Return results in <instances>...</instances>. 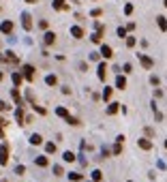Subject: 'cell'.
I'll return each mask as SVG.
<instances>
[{
	"mask_svg": "<svg viewBox=\"0 0 167 182\" xmlns=\"http://www.w3.org/2000/svg\"><path fill=\"white\" fill-rule=\"evenodd\" d=\"M9 163V146L2 144L0 146V165H7Z\"/></svg>",
	"mask_w": 167,
	"mask_h": 182,
	"instance_id": "6da1fadb",
	"label": "cell"
},
{
	"mask_svg": "<svg viewBox=\"0 0 167 182\" xmlns=\"http://www.w3.org/2000/svg\"><path fill=\"white\" fill-rule=\"evenodd\" d=\"M0 32H2V34H11L13 32V22H2V24H0Z\"/></svg>",
	"mask_w": 167,
	"mask_h": 182,
	"instance_id": "7a4b0ae2",
	"label": "cell"
},
{
	"mask_svg": "<svg viewBox=\"0 0 167 182\" xmlns=\"http://www.w3.org/2000/svg\"><path fill=\"white\" fill-rule=\"evenodd\" d=\"M137 56H139V62H142V65H144L146 69H152V65H154V62H152V58L144 56V54H137Z\"/></svg>",
	"mask_w": 167,
	"mask_h": 182,
	"instance_id": "3957f363",
	"label": "cell"
},
{
	"mask_svg": "<svg viewBox=\"0 0 167 182\" xmlns=\"http://www.w3.org/2000/svg\"><path fill=\"white\" fill-rule=\"evenodd\" d=\"M22 24H24L26 30H30V28H32V17L28 15V13H22Z\"/></svg>",
	"mask_w": 167,
	"mask_h": 182,
	"instance_id": "277c9868",
	"label": "cell"
},
{
	"mask_svg": "<svg viewBox=\"0 0 167 182\" xmlns=\"http://www.w3.org/2000/svg\"><path fill=\"white\" fill-rule=\"evenodd\" d=\"M24 77H26L28 81L34 77V67H32V65H26V67H24Z\"/></svg>",
	"mask_w": 167,
	"mask_h": 182,
	"instance_id": "5b68a950",
	"label": "cell"
},
{
	"mask_svg": "<svg viewBox=\"0 0 167 182\" xmlns=\"http://www.w3.org/2000/svg\"><path fill=\"white\" fill-rule=\"evenodd\" d=\"M101 56H103V58H111V56H114V51H111L109 45H103V47H101Z\"/></svg>",
	"mask_w": 167,
	"mask_h": 182,
	"instance_id": "8992f818",
	"label": "cell"
},
{
	"mask_svg": "<svg viewBox=\"0 0 167 182\" xmlns=\"http://www.w3.org/2000/svg\"><path fill=\"white\" fill-rule=\"evenodd\" d=\"M107 65H105V62H101V65H99V79L101 81H105V75H107Z\"/></svg>",
	"mask_w": 167,
	"mask_h": 182,
	"instance_id": "52a82bcc",
	"label": "cell"
},
{
	"mask_svg": "<svg viewBox=\"0 0 167 182\" xmlns=\"http://www.w3.org/2000/svg\"><path fill=\"white\" fill-rule=\"evenodd\" d=\"M137 146H139V148H142V150H150V148H152V144L148 141L146 137H142V139H139V141H137Z\"/></svg>",
	"mask_w": 167,
	"mask_h": 182,
	"instance_id": "ba28073f",
	"label": "cell"
},
{
	"mask_svg": "<svg viewBox=\"0 0 167 182\" xmlns=\"http://www.w3.org/2000/svg\"><path fill=\"white\" fill-rule=\"evenodd\" d=\"M43 41H45V45H52V43L56 41V34H54V32H45V36H43Z\"/></svg>",
	"mask_w": 167,
	"mask_h": 182,
	"instance_id": "9c48e42d",
	"label": "cell"
},
{
	"mask_svg": "<svg viewBox=\"0 0 167 182\" xmlns=\"http://www.w3.org/2000/svg\"><path fill=\"white\" fill-rule=\"evenodd\" d=\"M116 86H118L120 90H124V88H126V77H122V75H118V77H116Z\"/></svg>",
	"mask_w": 167,
	"mask_h": 182,
	"instance_id": "30bf717a",
	"label": "cell"
},
{
	"mask_svg": "<svg viewBox=\"0 0 167 182\" xmlns=\"http://www.w3.org/2000/svg\"><path fill=\"white\" fill-rule=\"evenodd\" d=\"M71 34L75 36V39H81V36H84V30L79 28V26H73V28H71Z\"/></svg>",
	"mask_w": 167,
	"mask_h": 182,
	"instance_id": "8fae6325",
	"label": "cell"
},
{
	"mask_svg": "<svg viewBox=\"0 0 167 182\" xmlns=\"http://www.w3.org/2000/svg\"><path fill=\"white\" fill-rule=\"evenodd\" d=\"M30 144L32 146H39V144H43V137H41L39 133H34V135H30Z\"/></svg>",
	"mask_w": 167,
	"mask_h": 182,
	"instance_id": "7c38bea8",
	"label": "cell"
},
{
	"mask_svg": "<svg viewBox=\"0 0 167 182\" xmlns=\"http://www.w3.org/2000/svg\"><path fill=\"white\" fill-rule=\"evenodd\" d=\"M54 9H56V11H64V9H67L64 0H54Z\"/></svg>",
	"mask_w": 167,
	"mask_h": 182,
	"instance_id": "4fadbf2b",
	"label": "cell"
},
{
	"mask_svg": "<svg viewBox=\"0 0 167 182\" xmlns=\"http://www.w3.org/2000/svg\"><path fill=\"white\" fill-rule=\"evenodd\" d=\"M15 118H17V122H20V124H24V120H26V118H24V109H22V107H17Z\"/></svg>",
	"mask_w": 167,
	"mask_h": 182,
	"instance_id": "5bb4252c",
	"label": "cell"
},
{
	"mask_svg": "<svg viewBox=\"0 0 167 182\" xmlns=\"http://www.w3.org/2000/svg\"><path fill=\"white\" fill-rule=\"evenodd\" d=\"M34 163H36L39 167H47V157H36Z\"/></svg>",
	"mask_w": 167,
	"mask_h": 182,
	"instance_id": "9a60e30c",
	"label": "cell"
},
{
	"mask_svg": "<svg viewBox=\"0 0 167 182\" xmlns=\"http://www.w3.org/2000/svg\"><path fill=\"white\" fill-rule=\"evenodd\" d=\"M11 96L15 99V103H17V105H22V96H20V92H17V88L11 90Z\"/></svg>",
	"mask_w": 167,
	"mask_h": 182,
	"instance_id": "2e32d148",
	"label": "cell"
},
{
	"mask_svg": "<svg viewBox=\"0 0 167 182\" xmlns=\"http://www.w3.org/2000/svg\"><path fill=\"white\" fill-rule=\"evenodd\" d=\"M45 84H47V86H56L58 79H56V75H47V77H45Z\"/></svg>",
	"mask_w": 167,
	"mask_h": 182,
	"instance_id": "e0dca14e",
	"label": "cell"
},
{
	"mask_svg": "<svg viewBox=\"0 0 167 182\" xmlns=\"http://www.w3.org/2000/svg\"><path fill=\"white\" fill-rule=\"evenodd\" d=\"M56 114H58L60 118H69V112H67L64 107H56Z\"/></svg>",
	"mask_w": 167,
	"mask_h": 182,
	"instance_id": "ac0fdd59",
	"label": "cell"
},
{
	"mask_svg": "<svg viewBox=\"0 0 167 182\" xmlns=\"http://www.w3.org/2000/svg\"><path fill=\"white\" fill-rule=\"evenodd\" d=\"M4 60H7V62H17V56H15L13 51H7V56H4Z\"/></svg>",
	"mask_w": 167,
	"mask_h": 182,
	"instance_id": "d6986e66",
	"label": "cell"
},
{
	"mask_svg": "<svg viewBox=\"0 0 167 182\" xmlns=\"http://www.w3.org/2000/svg\"><path fill=\"white\" fill-rule=\"evenodd\" d=\"M69 180H73V182H79V180H81V174H77V171H71V174H69Z\"/></svg>",
	"mask_w": 167,
	"mask_h": 182,
	"instance_id": "ffe728a7",
	"label": "cell"
},
{
	"mask_svg": "<svg viewBox=\"0 0 167 182\" xmlns=\"http://www.w3.org/2000/svg\"><path fill=\"white\" fill-rule=\"evenodd\" d=\"M159 28L161 30H167V20H165L163 15H159Z\"/></svg>",
	"mask_w": 167,
	"mask_h": 182,
	"instance_id": "44dd1931",
	"label": "cell"
},
{
	"mask_svg": "<svg viewBox=\"0 0 167 182\" xmlns=\"http://www.w3.org/2000/svg\"><path fill=\"white\" fill-rule=\"evenodd\" d=\"M103 99H105V101H109V99H111V88L109 86H105V90H103Z\"/></svg>",
	"mask_w": 167,
	"mask_h": 182,
	"instance_id": "7402d4cb",
	"label": "cell"
},
{
	"mask_svg": "<svg viewBox=\"0 0 167 182\" xmlns=\"http://www.w3.org/2000/svg\"><path fill=\"white\" fill-rule=\"evenodd\" d=\"M118 105H120V103H111V105L107 107V114H116V112H118Z\"/></svg>",
	"mask_w": 167,
	"mask_h": 182,
	"instance_id": "603a6c76",
	"label": "cell"
},
{
	"mask_svg": "<svg viewBox=\"0 0 167 182\" xmlns=\"http://www.w3.org/2000/svg\"><path fill=\"white\" fill-rule=\"evenodd\" d=\"M101 178H103V174H101L99 169H94V171H92V180H94V182H99Z\"/></svg>",
	"mask_w": 167,
	"mask_h": 182,
	"instance_id": "cb8c5ba5",
	"label": "cell"
},
{
	"mask_svg": "<svg viewBox=\"0 0 167 182\" xmlns=\"http://www.w3.org/2000/svg\"><path fill=\"white\" fill-rule=\"evenodd\" d=\"M45 150H47L49 154H54V152H56V144H52V141H49V144H45Z\"/></svg>",
	"mask_w": 167,
	"mask_h": 182,
	"instance_id": "d4e9b609",
	"label": "cell"
},
{
	"mask_svg": "<svg viewBox=\"0 0 167 182\" xmlns=\"http://www.w3.org/2000/svg\"><path fill=\"white\" fill-rule=\"evenodd\" d=\"M13 84H15V86L22 84V75H20V73H13Z\"/></svg>",
	"mask_w": 167,
	"mask_h": 182,
	"instance_id": "484cf974",
	"label": "cell"
},
{
	"mask_svg": "<svg viewBox=\"0 0 167 182\" xmlns=\"http://www.w3.org/2000/svg\"><path fill=\"white\" fill-rule=\"evenodd\" d=\"M64 161H67V163L75 161V154H73V152H64Z\"/></svg>",
	"mask_w": 167,
	"mask_h": 182,
	"instance_id": "4316f807",
	"label": "cell"
},
{
	"mask_svg": "<svg viewBox=\"0 0 167 182\" xmlns=\"http://www.w3.org/2000/svg\"><path fill=\"white\" fill-rule=\"evenodd\" d=\"M15 174H17V176H24V174H26V167H24V165H17V167H15Z\"/></svg>",
	"mask_w": 167,
	"mask_h": 182,
	"instance_id": "83f0119b",
	"label": "cell"
},
{
	"mask_svg": "<svg viewBox=\"0 0 167 182\" xmlns=\"http://www.w3.org/2000/svg\"><path fill=\"white\" fill-rule=\"evenodd\" d=\"M54 174H56V176H62L64 171H62V167H60V165H54Z\"/></svg>",
	"mask_w": 167,
	"mask_h": 182,
	"instance_id": "f1b7e54d",
	"label": "cell"
},
{
	"mask_svg": "<svg viewBox=\"0 0 167 182\" xmlns=\"http://www.w3.org/2000/svg\"><path fill=\"white\" fill-rule=\"evenodd\" d=\"M150 84H152V86H159V84H161V79L156 77V75H152V77H150Z\"/></svg>",
	"mask_w": 167,
	"mask_h": 182,
	"instance_id": "f546056e",
	"label": "cell"
},
{
	"mask_svg": "<svg viewBox=\"0 0 167 182\" xmlns=\"http://www.w3.org/2000/svg\"><path fill=\"white\" fill-rule=\"evenodd\" d=\"M67 122H69V124H79V120H77V118H73V116L67 118Z\"/></svg>",
	"mask_w": 167,
	"mask_h": 182,
	"instance_id": "4dcf8cb0",
	"label": "cell"
},
{
	"mask_svg": "<svg viewBox=\"0 0 167 182\" xmlns=\"http://www.w3.org/2000/svg\"><path fill=\"white\" fill-rule=\"evenodd\" d=\"M120 152H122V146L116 144V146H114V154H120Z\"/></svg>",
	"mask_w": 167,
	"mask_h": 182,
	"instance_id": "1f68e13d",
	"label": "cell"
},
{
	"mask_svg": "<svg viewBox=\"0 0 167 182\" xmlns=\"http://www.w3.org/2000/svg\"><path fill=\"white\" fill-rule=\"evenodd\" d=\"M126 45H129V47H133V45H135V39H133V36H129V39H126Z\"/></svg>",
	"mask_w": 167,
	"mask_h": 182,
	"instance_id": "d6a6232c",
	"label": "cell"
},
{
	"mask_svg": "<svg viewBox=\"0 0 167 182\" xmlns=\"http://www.w3.org/2000/svg\"><path fill=\"white\" fill-rule=\"evenodd\" d=\"M7 109H9V105L4 101H0V112H7Z\"/></svg>",
	"mask_w": 167,
	"mask_h": 182,
	"instance_id": "836d02e7",
	"label": "cell"
},
{
	"mask_svg": "<svg viewBox=\"0 0 167 182\" xmlns=\"http://www.w3.org/2000/svg\"><path fill=\"white\" fill-rule=\"evenodd\" d=\"M131 11H133V4H126V7H124V13L129 15V13H131Z\"/></svg>",
	"mask_w": 167,
	"mask_h": 182,
	"instance_id": "e575fe53",
	"label": "cell"
},
{
	"mask_svg": "<svg viewBox=\"0 0 167 182\" xmlns=\"http://www.w3.org/2000/svg\"><path fill=\"white\" fill-rule=\"evenodd\" d=\"M39 28H43V30H45V28H47V22L41 20V22H39Z\"/></svg>",
	"mask_w": 167,
	"mask_h": 182,
	"instance_id": "d590c367",
	"label": "cell"
},
{
	"mask_svg": "<svg viewBox=\"0 0 167 182\" xmlns=\"http://www.w3.org/2000/svg\"><path fill=\"white\" fill-rule=\"evenodd\" d=\"M131 71H133V67H131V65L126 62V65H124V73H131Z\"/></svg>",
	"mask_w": 167,
	"mask_h": 182,
	"instance_id": "8d00e7d4",
	"label": "cell"
},
{
	"mask_svg": "<svg viewBox=\"0 0 167 182\" xmlns=\"http://www.w3.org/2000/svg\"><path fill=\"white\" fill-rule=\"evenodd\" d=\"M118 36H126V30L124 28H118Z\"/></svg>",
	"mask_w": 167,
	"mask_h": 182,
	"instance_id": "74e56055",
	"label": "cell"
},
{
	"mask_svg": "<svg viewBox=\"0 0 167 182\" xmlns=\"http://www.w3.org/2000/svg\"><path fill=\"white\" fill-rule=\"evenodd\" d=\"M26 2H30V4H34V2H39V0H26Z\"/></svg>",
	"mask_w": 167,
	"mask_h": 182,
	"instance_id": "f35d334b",
	"label": "cell"
},
{
	"mask_svg": "<svg viewBox=\"0 0 167 182\" xmlns=\"http://www.w3.org/2000/svg\"><path fill=\"white\" fill-rule=\"evenodd\" d=\"M2 77H4V75H2V71H0V79H2Z\"/></svg>",
	"mask_w": 167,
	"mask_h": 182,
	"instance_id": "ab89813d",
	"label": "cell"
},
{
	"mask_svg": "<svg viewBox=\"0 0 167 182\" xmlns=\"http://www.w3.org/2000/svg\"><path fill=\"white\" fill-rule=\"evenodd\" d=\"M0 182H7V180H0Z\"/></svg>",
	"mask_w": 167,
	"mask_h": 182,
	"instance_id": "60d3db41",
	"label": "cell"
},
{
	"mask_svg": "<svg viewBox=\"0 0 167 182\" xmlns=\"http://www.w3.org/2000/svg\"><path fill=\"white\" fill-rule=\"evenodd\" d=\"M165 148H167V141H165Z\"/></svg>",
	"mask_w": 167,
	"mask_h": 182,
	"instance_id": "b9f144b4",
	"label": "cell"
},
{
	"mask_svg": "<svg viewBox=\"0 0 167 182\" xmlns=\"http://www.w3.org/2000/svg\"><path fill=\"white\" fill-rule=\"evenodd\" d=\"M165 7H167V0H165Z\"/></svg>",
	"mask_w": 167,
	"mask_h": 182,
	"instance_id": "7bdbcfd3",
	"label": "cell"
},
{
	"mask_svg": "<svg viewBox=\"0 0 167 182\" xmlns=\"http://www.w3.org/2000/svg\"><path fill=\"white\" fill-rule=\"evenodd\" d=\"M129 182H131V180H129Z\"/></svg>",
	"mask_w": 167,
	"mask_h": 182,
	"instance_id": "ee69618b",
	"label": "cell"
}]
</instances>
